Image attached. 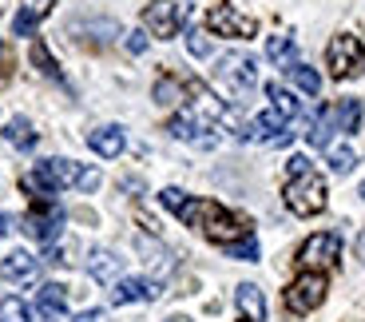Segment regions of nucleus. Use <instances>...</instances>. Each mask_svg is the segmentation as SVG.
I'll return each instance as SVG.
<instances>
[{"label": "nucleus", "mask_w": 365, "mask_h": 322, "mask_svg": "<svg viewBox=\"0 0 365 322\" xmlns=\"http://www.w3.org/2000/svg\"><path fill=\"white\" fill-rule=\"evenodd\" d=\"M175 215H179L187 227H199L210 243H222V247L242 239V235H250V223L242 219V215L219 207L215 199H182V207Z\"/></svg>", "instance_id": "1"}, {"label": "nucleus", "mask_w": 365, "mask_h": 322, "mask_svg": "<svg viewBox=\"0 0 365 322\" xmlns=\"http://www.w3.org/2000/svg\"><path fill=\"white\" fill-rule=\"evenodd\" d=\"M286 207L294 215H318L326 211V179L318 171H306V175H294L290 183H286Z\"/></svg>", "instance_id": "2"}, {"label": "nucleus", "mask_w": 365, "mask_h": 322, "mask_svg": "<svg viewBox=\"0 0 365 322\" xmlns=\"http://www.w3.org/2000/svg\"><path fill=\"white\" fill-rule=\"evenodd\" d=\"M326 60H329V76L334 80H354V76L365 72V44L357 36H349V32H341V36L329 40Z\"/></svg>", "instance_id": "3"}, {"label": "nucleus", "mask_w": 365, "mask_h": 322, "mask_svg": "<svg viewBox=\"0 0 365 322\" xmlns=\"http://www.w3.org/2000/svg\"><path fill=\"white\" fill-rule=\"evenodd\" d=\"M326 291H329V283H326L322 271H302V275L282 291V298H286V306H290L294 314H310V311H318V306L326 303Z\"/></svg>", "instance_id": "4"}, {"label": "nucleus", "mask_w": 365, "mask_h": 322, "mask_svg": "<svg viewBox=\"0 0 365 322\" xmlns=\"http://www.w3.org/2000/svg\"><path fill=\"white\" fill-rule=\"evenodd\" d=\"M207 32L230 36V40H250L258 32V20L247 16V12H238L235 4H215V9L207 12Z\"/></svg>", "instance_id": "5"}, {"label": "nucleus", "mask_w": 365, "mask_h": 322, "mask_svg": "<svg viewBox=\"0 0 365 322\" xmlns=\"http://www.w3.org/2000/svg\"><path fill=\"white\" fill-rule=\"evenodd\" d=\"M219 80H222V88H227L230 96H247V92H255V84H258V64H255V56H247V52H230V56H222Z\"/></svg>", "instance_id": "6"}, {"label": "nucleus", "mask_w": 365, "mask_h": 322, "mask_svg": "<svg viewBox=\"0 0 365 322\" xmlns=\"http://www.w3.org/2000/svg\"><path fill=\"white\" fill-rule=\"evenodd\" d=\"M338 258H341V239L334 235V231H318V235H310V239L302 243V251H298V263L306 271H329Z\"/></svg>", "instance_id": "7"}, {"label": "nucleus", "mask_w": 365, "mask_h": 322, "mask_svg": "<svg viewBox=\"0 0 365 322\" xmlns=\"http://www.w3.org/2000/svg\"><path fill=\"white\" fill-rule=\"evenodd\" d=\"M182 20H187V4H175V0H151L143 9V28L159 40H171Z\"/></svg>", "instance_id": "8"}, {"label": "nucleus", "mask_w": 365, "mask_h": 322, "mask_svg": "<svg viewBox=\"0 0 365 322\" xmlns=\"http://www.w3.org/2000/svg\"><path fill=\"white\" fill-rule=\"evenodd\" d=\"M60 227H64V211H60L52 199H40L36 211H28V215H24V235L40 239L44 247H52V243H56Z\"/></svg>", "instance_id": "9"}, {"label": "nucleus", "mask_w": 365, "mask_h": 322, "mask_svg": "<svg viewBox=\"0 0 365 322\" xmlns=\"http://www.w3.org/2000/svg\"><path fill=\"white\" fill-rule=\"evenodd\" d=\"M163 295V286L151 283V278H119L115 291H111V303L128 306V303H151V298Z\"/></svg>", "instance_id": "10"}, {"label": "nucleus", "mask_w": 365, "mask_h": 322, "mask_svg": "<svg viewBox=\"0 0 365 322\" xmlns=\"http://www.w3.org/2000/svg\"><path fill=\"white\" fill-rule=\"evenodd\" d=\"M123 144H128V136H123V128H119V124L96 128V131L88 136V148L96 151V156H103V159H115L119 151H123Z\"/></svg>", "instance_id": "11"}, {"label": "nucleus", "mask_w": 365, "mask_h": 322, "mask_svg": "<svg viewBox=\"0 0 365 322\" xmlns=\"http://www.w3.org/2000/svg\"><path fill=\"white\" fill-rule=\"evenodd\" d=\"M36 306L48 322H60L64 318V306H68V286L64 283H44L36 291Z\"/></svg>", "instance_id": "12"}, {"label": "nucleus", "mask_w": 365, "mask_h": 322, "mask_svg": "<svg viewBox=\"0 0 365 322\" xmlns=\"http://www.w3.org/2000/svg\"><path fill=\"white\" fill-rule=\"evenodd\" d=\"M32 275H36V258L28 251H12L9 258H0V278L4 283H28Z\"/></svg>", "instance_id": "13"}, {"label": "nucleus", "mask_w": 365, "mask_h": 322, "mask_svg": "<svg viewBox=\"0 0 365 322\" xmlns=\"http://www.w3.org/2000/svg\"><path fill=\"white\" fill-rule=\"evenodd\" d=\"M202 128L207 124L195 116V111H179V116H171V124H167V131H171L175 139H195V144H210V136H202Z\"/></svg>", "instance_id": "14"}, {"label": "nucleus", "mask_w": 365, "mask_h": 322, "mask_svg": "<svg viewBox=\"0 0 365 322\" xmlns=\"http://www.w3.org/2000/svg\"><path fill=\"white\" fill-rule=\"evenodd\" d=\"M235 303H238V311L247 314L250 322H266V298H262V291H258L255 283H242L235 291Z\"/></svg>", "instance_id": "15"}, {"label": "nucleus", "mask_w": 365, "mask_h": 322, "mask_svg": "<svg viewBox=\"0 0 365 322\" xmlns=\"http://www.w3.org/2000/svg\"><path fill=\"white\" fill-rule=\"evenodd\" d=\"M88 271H91V278H96V283H115L119 271H123V258L111 255V251H91Z\"/></svg>", "instance_id": "16"}, {"label": "nucleus", "mask_w": 365, "mask_h": 322, "mask_svg": "<svg viewBox=\"0 0 365 322\" xmlns=\"http://www.w3.org/2000/svg\"><path fill=\"white\" fill-rule=\"evenodd\" d=\"M4 139H9L12 148H20V151H32V148H36V131H32V124H28L24 116L9 120V128H4Z\"/></svg>", "instance_id": "17"}, {"label": "nucleus", "mask_w": 365, "mask_h": 322, "mask_svg": "<svg viewBox=\"0 0 365 322\" xmlns=\"http://www.w3.org/2000/svg\"><path fill=\"white\" fill-rule=\"evenodd\" d=\"M282 131H286V116H282V111H262V116H258V120H255V128H250V136H258V139H270V144H274V139H278V136H282Z\"/></svg>", "instance_id": "18"}, {"label": "nucleus", "mask_w": 365, "mask_h": 322, "mask_svg": "<svg viewBox=\"0 0 365 322\" xmlns=\"http://www.w3.org/2000/svg\"><path fill=\"white\" fill-rule=\"evenodd\" d=\"M334 120H338V131L354 136V131L361 128V104L357 100H338L334 104Z\"/></svg>", "instance_id": "19"}, {"label": "nucleus", "mask_w": 365, "mask_h": 322, "mask_svg": "<svg viewBox=\"0 0 365 322\" xmlns=\"http://www.w3.org/2000/svg\"><path fill=\"white\" fill-rule=\"evenodd\" d=\"M266 56H270L274 64H282V68L298 64V48H294V36H270V40H266Z\"/></svg>", "instance_id": "20"}, {"label": "nucleus", "mask_w": 365, "mask_h": 322, "mask_svg": "<svg viewBox=\"0 0 365 322\" xmlns=\"http://www.w3.org/2000/svg\"><path fill=\"white\" fill-rule=\"evenodd\" d=\"M338 131V120H334V108H322L318 111V120H314V128L306 131L310 136V144L314 148H329V136Z\"/></svg>", "instance_id": "21"}, {"label": "nucleus", "mask_w": 365, "mask_h": 322, "mask_svg": "<svg viewBox=\"0 0 365 322\" xmlns=\"http://www.w3.org/2000/svg\"><path fill=\"white\" fill-rule=\"evenodd\" d=\"M266 96H270L274 111H282L286 120H294V116H298V108H302V104L294 100V92H286L282 84H266Z\"/></svg>", "instance_id": "22"}, {"label": "nucleus", "mask_w": 365, "mask_h": 322, "mask_svg": "<svg viewBox=\"0 0 365 322\" xmlns=\"http://www.w3.org/2000/svg\"><path fill=\"white\" fill-rule=\"evenodd\" d=\"M286 72H290V80L298 84V88H302L306 96H318V92H322V76L314 72V68H306V64H290Z\"/></svg>", "instance_id": "23"}, {"label": "nucleus", "mask_w": 365, "mask_h": 322, "mask_svg": "<svg viewBox=\"0 0 365 322\" xmlns=\"http://www.w3.org/2000/svg\"><path fill=\"white\" fill-rule=\"evenodd\" d=\"M182 96H187V84L171 80V76H163V80L155 84V104H163V108H171V104H179Z\"/></svg>", "instance_id": "24"}, {"label": "nucleus", "mask_w": 365, "mask_h": 322, "mask_svg": "<svg viewBox=\"0 0 365 322\" xmlns=\"http://www.w3.org/2000/svg\"><path fill=\"white\" fill-rule=\"evenodd\" d=\"M32 64H36L40 72L48 76V80H64V76H60V68H56V60H52V52H48L44 40H32Z\"/></svg>", "instance_id": "25"}, {"label": "nucleus", "mask_w": 365, "mask_h": 322, "mask_svg": "<svg viewBox=\"0 0 365 322\" xmlns=\"http://www.w3.org/2000/svg\"><path fill=\"white\" fill-rule=\"evenodd\" d=\"M0 322H32V311H28L24 298H0Z\"/></svg>", "instance_id": "26"}, {"label": "nucleus", "mask_w": 365, "mask_h": 322, "mask_svg": "<svg viewBox=\"0 0 365 322\" xmlns=\"http://www.w3.org/2000/svg\"><path fill=\"white\" fill-rule=\"evenodd\" d=\"M222 251H227L230 258H242V263H255V258H258V239H255V235H242V239L227 243Z\"/></svg>", "instance_id": "27"}, {"label": "nucleus", "mask_w": 365, "mask_h": 322, "mask_svg": "<svg viewBox=\"0 0 365 322\" xmlns=\"http://www.w3.org/2000/svg\"><path fill=\"white\" fill-rule=\"evenodd\" d=\"M326 156H329V167H334L338 175L354 171V163H357V156L349 148H326Z\"/></svg>", "instance_id": "28"}, {"label": "nucleus", "mask_w": 365, "mask_h": 322, "mask_svg": "<svg viewBox=\"0 0 365 322\" xmlns=\"http://www.w3.org/2000/svg\"><path fill=\"white\" fill-rule=\"evenodd\" d=\"M36 24H40V16L36 12H16V20H12V28H16V36H36Z\"/></svg>", "instance_id": "29"}, {"label": "nucleus", "mask_w": 365, "mask_h": 322, "mask_svg": "<svg viewBox=\"0 0 365 322\" xmlns=\"http://www.w3.org/2000/svg\"><path fill=\"white\" fill-rule=\"evenodd\" d=\"M187 52L199 56V60H202V56H210V40L202 36V28H191V36H187Z\"/></svg>", "instance_id": "30"}, {"label": "nucleus", "mask_w": 365, "mask_h": 322, "mask_svg": "<svg viewBox=\"0 0 365 322\" xmlns=\"http://www.w3.org/2000/svg\"><path fill=\"white\" fill-rule=\"evenodd\" d=\"M76 187H80V191H96V187H100V171H96V167H83Z\"/></svg>", "instance_id": "31"}, {"label": "nucleus", "mask_w": 365, "mask_h": 322, "mask_svg": "<svg viewBox=\"0 0 365 322\" xmlns=\"http://www.w3.org/2000/svg\"><path fill=\"white\" fill-rule=\"evenodd\" d=\"M159 199H163V207H171V211H179V207H182V199H187V191H179V187H167V191L159 195Z\"/></svg>", "instance_id": "32"}, {"label": "nucleus", "mask_w": 365, "mask_h": 322, "mask_svg": "<svg viewBox=\"0 0 365 322\" xmlns=\"http://www.w3.org/2000/svg\"><path fill=\"white\" fill-rule=\"evenodd\" d=\"M128 52L131 56H143L147 52V32H128Z\"/></svg>", "instance_id": "33"}, {"label": "nucleus", "mask_w": 365, "mask_h": 322, "mask_svg": "<svg viewBox=\"0 0 365 322\" xmlns=\"http://www.w3.org/2000/svg\"><path fill=\"white\" fill-rule=\"evenodd\" d=\"M286 171H290V179H294V175H306V171H314V167H310V159H306V156H290Z\"/></svg>", "instance_id": "34"}, {"label": "nucleus", "mask_w": 365, "mask_h": 322, "mask_svg": "<svg viewBox=\"0 0 365 322\" xmlns=\"http://www.w3.org/2000/svg\"><path fill=\"white\" fill-rule=\"evenodd\" d=\"M52 4H56V0H28V12H36V16H48V12H52Z\"/></svg>", "instance_id": "35"}, {"label": "nucleus", "mask_w": 365, "mask_h": 322, "mask_svg": "<svg viewBox=\"0 0 365 322\" xmlns=\"http://www.w3.org/2000/svg\"><path fill=\"white\" fill-rule=\"evenodd\" d=\"M357 258H361V263H365V231H361V235H357Z\"/></svg>", "instance_id": "36"}, {"label": "nucleus", "mask_w": 365, "mask_h": 322, "mask_svg": "<svg viewBox=\"0 0 365 322\" xmlns=\"http://www.w3.org/2000/svg\"><path fill=\"white\" fill-rule=\"evenodd\" d=\"M4 235H9V219H4V215H0V239H4Z\"/></svg>", "instance_id": "37"}, {"label": "nucleus", "mask_w": 365, "mask_h": 322, "mask_svg": "<svg viewBox=\"0 0 365 322\" xmlns=\"http://www.w3.org/2000/svg\"><path fill=\"white\" fill-rule=\"evenodd\" d=\"M167 322H191V318H182V314H175V318H167Z\"/></svg>", "instance_id": "38"}, {"label": "nucleus", "mask_w": 365, "mask_h": 322, "mask_svg": "<svg viewBox=\"0 0 365 322\" xmlns=\"http://www.w3.org/2000/svg\"><path fill=\"white\" fill-rule=\"evenodd\" d=\"M357 195H361V203H365V183H361V187H357Z\"/></svg>", "instance_id": "39"}, {"label": "nucleus", "mask_w": 365, "mask_h": 322, "mask_svg": "<svg viewBox=\"0 0 365 322\" xmlns=\"http://www.w3.org/2000/svg\"><path fill=\"white\" fill-rule=\"evenodd\" d=\"M242 322H250V318H242Z\"/></svg>", "instance_id": "40"}]
</instances>
